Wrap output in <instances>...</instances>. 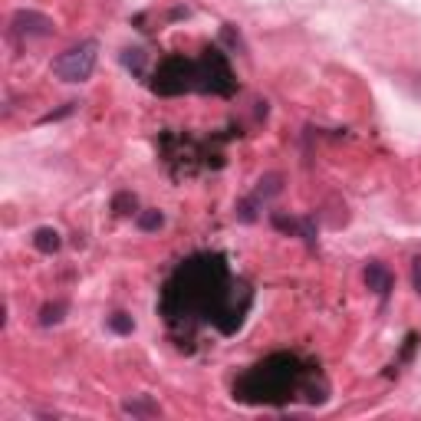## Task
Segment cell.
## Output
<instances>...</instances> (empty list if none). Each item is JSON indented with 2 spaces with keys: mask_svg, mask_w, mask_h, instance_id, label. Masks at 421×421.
<instances>
[{
  "mask_svg": "<svg viewBox=\"0 0 421 421\" xmlns=\"http://www.w3.org/2000/svg\"><path fill=\"white\" fill-rule=\"evenodd\" d=\"M244 290L247 286L234 280L218 254H198L185 260L165 283L162 312L171 326L191 329L194 323H211L221 333H234L250 303V299L237 303V293Z\"/></svg>",
  "mask_w": 421,
  "mask_h": 421,
  "instance_id": "obj_1",
  "label": "cell"
},
{
  "mask_svg": "<svg viewBox=\"0 0 421 421\" xmlns=\"http://www.w3.org/2000/svg\"><path fill=\"white\" fill-rule=\"evenodd\" d=\"M326 392L329 385L319 375V368L299 362L297 355L290 353H277L270 359H263L234 382V398L247 402V405H283L293 395H306L310 402H323Z\"/></svg>",
  "mask_w": 421,
  "mask_h": 421,
  "instance_id": "obj_2",
  "label": "cell"
},
{
  "mask_svg": "<svg viewBox=\"0 0 421 421\" xmlns=\"http://www.w3.org/2000/svg\"><path fill=\"white\" fill-rule=\"evenodd\" d=\"M151 89L162 95L175 93H234V76L227 59L218 50H207L201 59H185V56H171L155 69V82Z\"/></svg>",
  "mask_w": 421,
  "mask_h": 421,
  "instance_id": "obj_3",
  "label": "cell"
},
{
  "mask_svg": "<svg viewBox=\"0 0 421 421\" xmlns=\"http://www.w3.org/2000/svg\"><path fill=\"white\" fill-rule=\"evenodd\" d=\"M95 46L93 40L89 43H79V46H73V50H66V53H59L53 59V73L59 76V79H66V82H82V79H89L93 76V69H95Z\"/></svg>",
  "mask_w": 421,
  "mask_h": 421,
  "instance_id": "obj_4",
  "label": "cell"
},
{
  "mask_svg": "<svg viewBox=\"0 0 421 421\" xmlns=\"http://www.w3.org/2000/svg\"><path fill=\"white\" fill-rule=\"evenodd\" d=\"M14 33L17 37H50L53 33V20L43 14H33V10H20L14 17Z\"/></svg>",
  "mask_w": 421,
  "mask_h": 421,
  "instance_id": "obj_5",
  "label": "cell"
},
{
  "mask_svg": "<svg viewBox=\"0 0 421 421\" xmlns=\"http://www.w3.org/2000/svg\"><path fill=\"white\" fill-rule=\"evenodd\" d=\"M366 283H368V290L372 293H379L382 299L392 293V283H395V277H392V270L385 267V263H379V260H372L366 267Z\"/></svg>",
  "mask_w": 421,
  "mask_h": 421,
  "instance_id": "obj_6",
  "label": "cell"
},
{
  "mask_svg": "<svg viewBox=\"0 0 421 421\" xmlns=\"http://www.w3.org/2000/svg\"><path fill=\"white\" fill-rule=\"evenodd\" d=\"M59 244H63V237H59V231H53V227H40V231L33 234V247H37L40 254H56Z\"/></svg>",
  "mask_w": 421,
  "mask_h": 421,
  "instance_id": "obj_7",
  "label": "cell"
},
{
  "mask_svg": "<svg viewBox=\"0 0 421 421\" xmlns=\"http://www.w3.org/2000/svg\"><path fill=\"white\" fill-rule=\"evenodd\" d=\"M135 194L132 191H119L115 198H112V211L115 214H135Z\"/></svg>",
  "mask_w": 421,
  "mask_h": 421,
  "instance_id": "obj_8",
  "label": "cell"
},
{
  "mask_svg": "<svg viewBox=\"0 0 421 421\" xmlns=\"http://www.w3.org/2000/svg\"><path fill=\"white\" fill-rule=\"evenodd\" d=\"M63 312H66V303H46L40 310V323L43 326H53V323L63 319Z\"/></svg>",
  "mask_w": 421,
  "mask_h": 421,
  "instance_id": "obj_9",
  "label": "cell"
},
{
  "mask_svg": "<svg viewBox=\"0 0 421 421\" xmlns=\"http://www.w3.org/2000/svg\"><path fill=\"white\" fill-rule=\"evenodd\" d=\"M162 224H165L162 211H142V214H138V231H158Z\"/></svg>",
  "mask_w": 421,
  "mask_h": 421,
  "instance_id": "obj_10",
  "label": "cell"
},
{
  "mask_svg": "<svg viewBox=\"0 0 421 421\" xmlns=\"http://www.w3.org/2000/svg\"><path fill=\"white\" fill-rule=\"evenodd\" d=\"M122 411H125V415H158V405H155V402H145V398H138V402H125Z\"/></svg>",
  "mask_w": 421,
  "mask_h": 421,
  "instance_id": "obj_11",
  "label": "cell"
},
{
  "mask_svg": "<svg viewBox=\"0 0 421 421\" xmlns=\"http://www.w3.org/2000/svg\"><path fill=\"white\" fill-rule=\"evenodd\" d=\"M109 329L112 333H132L135 329V323H132V316H125V312H115V316H109Z\"/></svg>",
  "mask_w": 421,
  "mask_h": 421,
  "instance_id": "obj_12",
  "label": "cell"
},
{
  "mask_svg": "<svg viewBox=\"0 0 421 421\" xmlns=\"http://www.w3.org/2000/svg\"><path fill=\"white\" fill-rule=\"evenodd\" d=\"M411 283L421 293V257H415V267H411Z\"/></svg>",
  "mask_w": 421,
  "mask_h": 421,
  "instance_id": "obj_13",
  "label": "cell"
}]
</instances>
